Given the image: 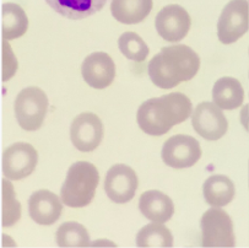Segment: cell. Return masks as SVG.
I'll list each match as a JSON object with an SVG mask.
<instances>
[{"mask_svg": "<svg viewBox=\"0 0 249 248\" xmlns=\"http://www.w3.org/2000/svg\"><path fill=\"white\" fill-rule=\"evenodd\" d=\"M192 111V101L188 96L180 92H171L145 101L138 110L136 120L144 133L161 136L168 133L176 124L185 122Z\"/></svg>", "mask_w": 249, "mask_h": 248, "instance_id": "obj_1", "label": "cell"}, {"mask_svg": "<svg viewBox=\"0 0 249 248\" xmlns=\"http://www.w3.org/2000/svg\"><path fill=\"white\" fill-rule=\"evenodd\" d=\"M200 68V58L185 44L164 47L149 63L152 84L163 90L172 89L180 82L189 81Z\"/></svg>", "mask_w": 249, "mask_h": 248, "instance_id": "obj_2", "label": "cell"}, {"mask_svg": "<svg viewBox=\"0 0 249 248\" xmlns=\"http://www.w3.org/2000/svg\"><path fill=\"white\" fill-rule=\"evenodd\" d=\"M98 182L100 173L95 165L88 161L72 164L60 190L63 204L70 208L88 207L95 198Z\"/></svg>", "mask_w": 249, "mask_h": 248, "instance_id": "obj_3", "label": "cell"}, {"mask_svg": "<svg viewBox=\"0 0 249 248\" xmlns=\"http://www.w3.org/2000/svg\"><path fill=\"white\" fill-rule=\"evenodd\" d=\"M48 111V97L39 87L21 90L15 100V115L18 124L27 132L38 131Z\"/></svg>", "mask_w": 249, "mask_h": 248, "instance_id": "obj_4", "label": "cell"}, {"mask_svg": "<svg viewBox=\"0 0 249 248\" xmlns=\"http://www.w3.org/2000/svg\"><path fill=\"white\" fill-rule=\"evenodd\" d=\"M200 228L201 245L204 247H233L236 243L233 223L230 215L218 207L204 212Z\"/></svg>", "mask_w": 249, "mask_h": 248, "instance_id": "obj_5", "label": "cell"}, {"mask_svg": "<svg viewBox=\"0 0 249 248\" xmlns=\"http://www.w3.org/2000/svg\"><path fill=\"white\" fill-rule=\"evenodd\" d=\"M248 27V0H231L226 4L218 18L217 37L221 43H234L247 34Z\"/></svg>", "mask_w": 249, "mask_h": 248, "instance_id": "obj_6", "label": "cell"}, {"mask_svg": "<svg viewBox=\"0 0 249 248\" xmlns=\"http://www.w3.org/2000/svg\"><path fill=\"white\" fill-rule=\"evenodd\" d=\"M161 156L164 164L172 169H188L200 160V144L190 135H173L163 144Z\"/></svg>", "mask_w": 249, "mask_h": 248, "instance_id": "obj_7", "label": "cell"}, {"mask_svg": "<svg viewBox=\"0 0 249 248\" xmlns=\"http://www.w3.org/2000/svg\"><path fill=\"white\" fill-rule=\"evenodd\" d=\"M37 162H38V153L31 144H13L4 151V176L10 181H20L34 173Z\"/></svg>", "mask_w": 249, "mask_h": 248, "instance_id": "obj_8", "label": "cell"}, {"mask_svg": "<svg viewBox=\"0 0 249 248\" xmlns=\"http://www.w3.org/2000/svg\"><path fill=\"white\" fill-rule=\"evenodd\" d=\"M103 135V123L95 113H81L74 118L70 127V139L72 145L82 153H90L97 149Z\"/></svg>", "mask_w": 249, "mask_h": 248, "instance_id": "obj_9", "label": "cell"}, {"mask_svg": "<svg viewBox=\"0 0 249 248\" xmlns=\"http://www.w3.org/2000/svg\"><path fill=\"white\" fill-rule=\"evenodd\" d=\"M193 128L201 138L215 141L227 133L229 122L222 110L213 102H201L194 110L192 118Z\"/></svg>", "mask_w": 249, "mask_h": 248, "instance_id": "obj_10", "label": "cell"}, {"mask_svg": "<svg viewBox=\"0 0 249 248\" xmlns=\"http://www.w3.org/2000/svg\"><path fill=\"white\" fill-rule=\"evenodd\" d=\"M139 186L135 171L128 165L117 164L110 167L105 181V191L108 198L117 204L130 202Z\"/></svg>", "mask_w": 249, "mask_h": 248, "instance_id": "obj_11", "label": "cell"}, {"mask_svg": "<svg viewBox=\"0 0 249 248\" xmlns=\"http://www.w3.org/2000/svg\"><path fill=\"white\" fill-rule=\"evenodd\" d=\"M192 20L184 8L177 4L164 6L156 16L157 34L167 42H178L188 35Z\"/></svg>", "mask_w": 249, "mask_h": 248, "instance_id": "obj_12", "label": "cell"}, {"mask_svg": "<svg viewBox=\"0 0 249 248\" xmlns=\"http://www.w3.org/2000/svg\"><path fill=\"white\" fill-rule=\"evenodd\" d=\"M81 74L86 84L92 89L102 90L109 86L116 77V64L105 52H95L85 58Z\"/></svg>", "mask_w": 249, "mask_h": 248, "instance_id": "obj_13", "label": "cell"}, {"mask_svg": "<svg viewBox=\"0 0 249 248\" xmlns=\"http://www.w3.org/2000/svg\"><path fill=\"white\" fill-rule=\"evenodd\" d=\"M29 211L32 220L38 225H53L60 218L63 204L59 197L48 190L35 192L29 199Z\"/></svg>", "mask_w": 249, "mask_h": 248, "instance_id": "obj_14", "label": "cell"}, {"mask_svg": "<svg viewBox=\"0 0 249 248\" xmlns=\"http://www.w3.org/2000/svg\"><path fill=\"white\" fill-rule=\"evenodd\" d=\"M139 209L145 218L154 223H166L175 214V204L160 191H146L140 195Z\"/></svg>", "mask_w": 249, "mask_h": 248, "instance_id": "obj_15", "label": "cell"}, {"mask_svg": "<svg viewBox=\"0 0 249 248\" xmlns=\"http://www.w3.org/2000/svg\"><path fill=\"white\" fill-rule=\"evenodd\" d=\"M213 100L221 110H236L244 101L243 86L236 77H221L213 85Z\"/></svg>", "mask_w": 249, "mask_h": 248, "instance_id": "obj_16", "label": "cell"}, {"mask_svg": "<svg viewBox=\"0 0 249 248\" xmlns=\"http://www.w3.org/2000/svg\"><path fill=\"white\" fill-rule=\"evenodd\" d=\"M152 6V0H112L110 13L119 22L135 25L149 16Z\"/></svg>", "mask_w": 249, "mask_h": 248, "instance_id": "obj_17", "label": "cell"}, {"mask_svg": "<svg viewBox=\"0 0 249 248\" xmlns=\"http://www.w3.org/2000/svg\"><path fill=\"white\" fill-rule=\"evenodd\" d=\"M58 14L70 20H82L102 10L107 0H46Z\"/></svg>", "mask_w": 249, "mask_h": 248, "instance_id": "obj_18", "label": "cell"}, {"mask_svg": "<svg viewBox=\"0 0 249 248\" xmlns=\"http://www.w3.org/2000/svg\"><path fill=\"white\" fill-rule=\"evenodd\" d=\"M204 198L211 207H225L233 200L236 188L231 179L224 174L209 177L203 186Z\"/></svg>", "mask_w": 249, "mask_h": 248, "instance_id": "obj_19", "label": "cell"}, {"mask_svg": "<svg viewBox=\"0 0 249 248\" xmlns=\"http://www.w3.org/2000/svg\"><path fill=\"white\" fill-rule=\"evenodd\" d=\"M1 18H3V23H1L3 39L10 41L26 34L29 27V19L20 5L14 3L4 4L1 8Z\"/></svg>", "mask_w": 249, "mask_h": 248, "instance_id": "obj_20", "label": "cell"}, {"mask_svg": "<svg viewBox=\"0 0 249 248\" xmlns=\"http://www.w3.org/2000/svg\"><path fill=\"white\" fill-rule=\"evenodd\" d=\"M138 247H172V232L161 223L149 224L136 235Z\"/></svg>", "mask_w": 249, "mask_h": 248, "instance_id": "obj_21", "label": "cell"}, {"mask_svg": "<svg viewBox=\"0 0 249 248\" xmlns=\"http://www.w3.org/2000/svg\"><path fill=\"white\" fill-rule=\"evenodd\" d=\"M55 241L59 247H88L90 236L85 226L75 221H68L59 226L55 233Z\"/></svg>", "mask_w": 249, "mask_h": 248, "instance_id": "obj_22", "label": "cell"}, {"mask_svg": "<svg viewBox=\"0 0 249 248\" xmlns=\"http://www.w3.org/2000/svg\"><path fill=\"white\" fill-rule=\"evenodd\" d=\"M119 51L125 58L134 61H144L149 56V47L135 32H124L118 39Z\"/></svg>", "mask_w": 249, "mask_h": 248, "instance_id": "obj_23", "label": "cell"}, {"mask_svg": "<svg viewBox=\"0 0 249 248\" xmlns=\"http://www.w3.org/2000/svg\"><path fill=\"white\" fill-rule=\"evenodd\" d=\"M21 216V205L15 199V191L9 181H3V226L10 228Z\"/></svg>", "mask_w": 249, "mask_h": 248, "instance_id": "obj_24", "label": "cell"}, {"mask_svg": "<svg viewBox=\"0 0 249 248\" xmlns=\"http://www.w3.org/2000/svg\"><path fill=\"white\" fill-rule=\"evenodd\" d=\"M18 69V61L9 46L8 41H3V81H8Z\"/></svg>", "mask_w": 249, "mask_h": 248, "instance_id": "obj_25", "label": "cell"}, {"mask_svg": "<svg viewBox=\"0 0 249 248\" xmlns=\"http://www.w3.org/2000/svg\"><path fill=\"white\" fill-rule=\"evenodd\" d=\"M239 120H241V124L244 127V129H246L247 132H249V101L247 105H244L243 107H242L241 114H239Z\"/></svg>", "mask_w": 249, "mask_h": 248, "instance_id": "obj_26", "label": "cell"}, {"mask_svg": "<svg viewBox=\"0 0 249 248\" xmlns=\"http://www.w3.org/2000/svg\"><path fill=\"white\" fill-rule=\"evenodd\" d=\"M248 54H249V48H248ZM248 77H249V72H248Z\"/></svg>", "mask_w": 249, "mask_h": 248, "instance_id": "obj_27", "label": "cell"}, {"mask_svg": "<svg viewBox=\"0 0 249 248\" xmlns=\"http://www.w3.org/2000/svg\"><path fill=\"white\" fill-rule=\"evenodd\" d=\"M248 165H249V161H248Z\"/></svg>", "mask_w": 249, "mask_h": 248, "instance_id": "obj_28", "label": "cell"}, {"mask_svg": "<svg viewBox=\"0 0 249 248\" xmlns=\"http://www.w3.org/2000/svg\"><path fill=\"white\" fill-rule=\"evenodd\" d=\"M248 1H249V0H248Z\"/></svg>", "mask_w": 249, "mask_h": 248, "instance_id": "obj_29", "label": "cell"}]
</instances>
